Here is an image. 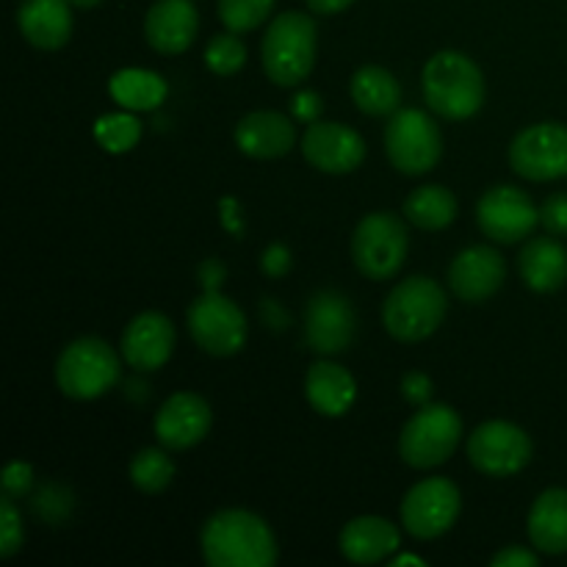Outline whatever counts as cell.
Instances as JSON below:
<instances>
[{
	"mask_svg": "<svg viewBox=\"0 0 567 567\" xmlns=\"http://www.w3.org/2000/svg\"><path fill=\"white\" fill-rule=\"evenodd\" d=\"M199 546L210 567H271L277 563V540L269 524L247 509H221L210 515Z\"/></svg>",
	"mask_w": 567,
	"mask_h": 567,
	"instance_id": "6da1fadb",
	"label": "cell"
},
{
	"mask_svg": "<svg viewBox=\"0 0 567 567\" xmlns=\"http://www.w3.org/2000/svg\"><path fill=\"white\" fill-rule=\"evenodd\" d=\"M424 100L443 120H468L485 103L482 70L457 50H441L432 55L421 75Z\"/></svg>",
	"mask_w": 567,
	"mask_h": 567,
	"instance_id": "7a4b0ae2",
	"label": "cell"
},
{
	"mask_svg": "<svg viewBox=\"0 0 567 567\" xmlns=\"http://www.w3.org/2000/svg\"><path fill=\"white\" fill-rule=\"evenodd\" d=\"M260 59L277 86H299L316 64V22L305 11L277 14L266 28Z\"/></svg>",
	"mask_w": 567,
	"mask_h": 567,
	"instance_id": "3957f363",
	"label": "cell"
},
{
	"mask_svg": "<svg viewBox=\"0 0 567 567\" xmlns=\"http://www.w3.org/2000/svg\"><path fill=\"white\" fill-rule=\"evenodd\" d=\"M446 319V293L432 277H408L385 299L382 321L396 341L430 338Z\"/></svg>",
	"mask_w": 567,
	"mask_h": 567,
	"instance_id": "277c9868",
	"label": "cell"
},
{
	"mask_svg": "<svg viewBox=\"0 0 567 567\" xmlns=\"http://www.w3.org/2000/svg\"><path fill=\"white\" fill-rule=\"evenodd\" d=\"M55 382L64 396L92 402L120 382V358L103 338H78L59 354Z\"/></svg>",
	"mask_w": 567,
	"mask_h": 567,
	"instance_id": "5b68a950",
	"label": "cell"
},
{
	"mask_svg": "<svg viewBox=\"0 0 567 567\" xmlns=\"http://www.w3.org/2000/svg\"><path fill=\"white\" fill-rule=\"evenodd\" d=\"M463 441V421L449 404H424L404 424L399 454L410 468H437L457 452Z\"/></svg>",
	"mask_w": 567,
	"mask_h": 567,
	"instance_id": "8992f818",
	"label": "cell"
},
{
	"mask_svg": "<svg viewBox=\"0 0 567 567\" xmlns=\"http://www.w3.org/2000/svg\"><path fill=\"white\" fill-rule=\"evenodd\" d=\"M408 258V227L391 210L369 214L352 236V260L369 280H391Z\"/></svg>",
	"mask_w": 567,
	"mask_h": 567,
	"instance_id": "52a82bcc",
	"label": "cell"
},
{
	"mask_svg": "<svg viewBox=\"0 0 567 567\" xmlns=\"http://www.w3.org/2000/svg\"><path fill=\"white\" fill-rule=\"evenodd\" d=\"M385 153L404 175H424L443 155V136L437 122L419 109H399L385 127Z\"/></svg>",
	"mask_w": 567,
	"mask_h": 567,
	"instance_id": "ba28073f",
	"label": "cell"
},
{
	"mask_svg": "<svg viewBox=\"0 0 567 567\" xmlns=\"http://www.w3.org/2000/svg\"><path fill=\"white\" fill-rule=\"evenodd\" d=\"M188 332L203 352L230 358L247 341V319L221 291H205L188 308Z\"/></svg>",
	"mask_w": 567,
	"mask_h": 567,
	"instance_id": "9c48e42d",
	"label": "cell"
},
{
	"mask_svg": "<svg viewBox=\"0 0 567 567\" xmlns=\"http://www.w3.org/2000/svg\"><path fill=\"white\" fill-rule=\"evenodd\" d=\"M460 509L463 498L457 485L443 476H432L408 491L402 502V524L415 540H435L457 524Z\"/></svg>",
	"mask_w": 567,
	"mask_h": 567,
	"instance_id": "30bf717a",
	"label": "cell"
},
{
	"mask_svg": "<svg viewBox=\"0 0 567 567\" xmlns=\"http://www.w3.org/2000/svg\"><path fill=\"white\" fill-rule=\"evenodd\" d=\"M532 437L509 421H487L468 437V460L485 476L520 474L532 463Z\"/></svg>",
	"mask_w": 567,
	"mask_h": 567,
	"instance_id": "8fae6325",
	"label": "cell"
},
{
	"mask_svg": "<svg viewBox=\"0 0 567 567\" xmlns=\"http://www.w3.org/2000/svg\"><path fill=\"white\" fill-rule=\"evenodd\" d=\"M509 164L535 183L567 177V127L563 122H540L520 131L509 147Z\"/></svg>",
	"mask_w": 567,
	"mask_h": 567,
	"instance_id": "7c38bea8",
	"label": "cell"
},
{
	"mask_svg": "<svg viewBox=\"0 0 567 567\" xmlns=\"http://www.w3.org/2000/svg\"><path fill=\"white\" fill-rule=\"evenodd\" d=\"M476 221L480 230L496 244H518L540 221V210L535 208L532 197L515 186H496L482 194L476 205Z\"/></svg>",
	"mask_w": 567,
	"mask_h": 567,
	"instance_id": "4fadbf2b",
	"label": "cell"
},
{
	"mask_svg": "<svg viewBox=\"0 0 567 567\" xmlns=\"http://www.w3.org/2000/svg\"><path fill=\"white\" fill-rule=\"evenodd\" d=\"M354 338V310L341 291H319L305 308V343L316 354L347 352Z\"/></svg>",
	"mask_w": 567,
	"mask_h": 567,
	"instance_id": "5bb4252c",
	"label": "cell"
},
{
	"mask_svg": "<svg viewBox=\"0 0 567 567\" xmlns=\"http://www.w3.org/2000/svg\"><path fill=\"white\" fill-rule=\"evenodd\" d=\"M302 155L310 166L327 175H349L365 158V142L358 131L341 122H313L302 136Z\"/></svg>",
	"mask_w": 567,
	"mask_h": 567,
	"instance_id": "9a60e30c",
	"label": "cell"
},
{
	"mask_svg": "<svg viewBox=\"0 0 567 567\" xmlns=\"http://www.w3.org/2000/svg\"><path fill=\"white\" fill-rule=\"evenodd\" d=\"M210 424H214V415H210L208 402L199 393L181 391L172 393L161 404L158 415H155V437L169 452H186L205 441Z\"/></svg>",
	"mask_w": 567,
	"mask_h": 567,
	"instance_id": "2e32d148",
	"label": "cell"
},
{
	"mask_svg": "<svg viewBox=\"0 0 567 567\" xmlns=\"http://www.w3.org/2000/svg\"><path fill=\"white\" fill-rule=\"evenodd\" d=\"M504 277H507V264H504L502 252L487 244H476V247L463 249L452 260L449 286L463 302L480 305L487 302L504 286Z\"/></svg>",
	"mask_w": 567,
	"mask_h": 567,
	"instance_id": "e0dca14e",
	"label": "cell"
},
{
	"mask_svg": "<svg viewBox=\"0 0 567 567\" xmlns=\"http://www.w3.org/2000/svg\"><path fill=\"white\" fill-rule=\"evenodd\" d=\"M175 349V324L158 310L131 319L122 332V358L136 371H158Z\"/></svg>",
	"mask_w": 567,
	"mask_h": 567,
	"instance_id": "ac0fdd59",
	"label": "cell"
},
{
	"mask_svg": "<svg viewBox=\"0 0 567 567\" xmlns=\"http://www.w3.org/2000/svg\"><path fill=\"white\" fill-rule=\"evenodd\" d=\"M199 31V14L192 0H158L150 6L144 37L150 48L164 55L186 53Z\"/></svg>",
	"mask_w": 567,
	"mask_h": 567,
	"instance_id": "d6986e66",
	"label": "cell"
},
{
	"mask_svg": "<svg viewBox=\"0 0 567 567\" xmlns=\"http://www.w3.org/2000/svg\"><path fill=\"white\" fill-rule=\"evenodd\" d=\"M236 144L249 158H282L297 144V127L277 111H252L236 125Z\"/></svg>",
	"mask_w": 567,
	"mask_h": 567,
	"instance_id": "ffe728a7",
	"label": "cell"
},
{
	"mask_svg": "<svg viewBox=\"0 0 567 567\" xmlns=\"http://www.w3.org/2000/svg\"><path fill=\"white\" fill-rule=\"evenodd\" d=\"M402 537L388 518L377 515H360L349 520L341 532V554L354 565L385 563L391 554L399 551Z\"/></svg>",
	"mask_w": 567,
	"mask_h": 567,
	"instance_id": "44dd1931",
	"label": "cell"
},
{
	"mask_svg": "<svg viewBox=\"0 0 567 567\" xmlns=\"http://www.w3.org/2000/svg\"><path fill=\"white\" fill-rule=\"evenodd\" d=\"M70 0H22L17 25L22 37L39 50H59L72 37Z\"/></svg>",
	"mask_w": 567,
	"mask_h": 567,
	"instance_id": "7402d4cb",
	"label": "cell"
},
{
	"mask_svg": "<svg viewBox=\"0 0 567 567\" xmlns=\"http://www.w3.org/2000/svg\"><path fill=\"white\" fill-rule=\"evenodd\" d=\"M305 396L316 413L338 419V415L349 413V408L354 404L358 382L343 365L321 360V363L310 365L308 377H305Z\"/></svg>",
	"mask_w": 567,
	"mask_h": 567,
	"instance_id": "603a6c76",
	"label": "cell"
},
{
	"mask_svg": "<svg viewBox=\"0 0 567 567\" xmlns=\"http://www.w3.org/2000/svg\"><path fill=\"white\" fill-rule=\"evenodd\" d=\"M520 277L526 288L537 293H551L565 286L567 280V249L557 241V236L532 238L518 258Z\"/></svg>",
	"mask_w": 567,
	"mask_h": 567,
	"instance_id": "cb8c5ba5",
	"label": "cell"
},
{
	"mask_svg": "<svg viewBox=\"0 0 567 567\" xmlns=\"http://www.w3.org/2000/svg\"><path fill=\"white\" fill-rule=\"evenodd\" d=\"M532 546L548 557H559L567 554V491L565 487H551V491L540 493L537 502L532 504L529 524Z\"/></svg>",
	"mask_w": 567,
	"mask_h": 567,
	"instance_id": "d4e9b609",
	"label": "cell"
},
{
	"mask_svg": "<svg viewBox=\"0 0 567 567\" xmlns=\"http://www.w3.org/2000/svg\"><path fill=\"white\" fill-rule=\"evenodd\" d=\"M352 100L363 114L391 116L402 103V86L385 66H360L352 78Z\"/></svg>",
	"mask_w": 567,
	"mask_h": 567,
	"instance_id": "484cf974",
	"label": "cell"
},
{
	"mask_svg": "<svg viewBox=\"0 0 567 567\" xmlns=\"http://www.w3.org/2000/svg\"><path fill=\"white\" fill-rule=\"evenodd\" d=\"M109 92L122 109L127 111H153L166 100V81L158 72L138 70V66H127L111 75Z\"/></svg>",
	"mask_w": 567,
	"mask_h": 567,
	"instance_id": "4316f807",
	"label": "cell"
},
{
	"mask_svg": "<svg viewBox=\"0 0 567 567\" xmlns=\"http://www.w3.org/2000/svg\"><path fill=\"white\" fill-rule=\"evenodd\" d=\"M404 216L421 230H443L457 219V197L443 186H421L404 199Z\"/></svg>",
	"mask_w": 567,
	"mask_h": 567,
	"instance_id": "83f0119b",
	"label": "cell"
},
{
	"mask_svg": "<svg viewBox=\"0 0 567 567\" xmlns=\"http://www.w3.org/2000/svg\"><path fill=\"white\" fill-rule=\"evenodd\" d=\"M127 474H131V482L142 493H161L175 480V463H172L164 449H142L131 460Z\"/></svg>",
	"mask_w": 567,
	"mask_h": 567,
	"instance_id": "f1b7e54d",
	"label": "cell"
},
{
	"mask_svg": "<svg viewBox=\"0 0 567 567\" xmlns=\"http://www.w3.org/2000/svg\"><path fill=\"white\" fill-rule=\"evenodd\" d=\"M94 138H97V144L105 153L122 155L138 144L142 122L133 114H127V109L120 111V114H103L94 122Z\"/></svg>",
	"mask_w": 567,
	"mask_h": 567,
	"instance_id": "f546056e",
	"label": "cell"
},
{
	"mask_svg": "<svg viewBox=\"0 0 567 567\" xmlns=\"http://www.w3.org/2000/svg\"><path fill=\"white\" fill-rule=\"evenodd\" d=\"M275 0H219V20L227 31L249 33L269 20Z\"/></svg>",
	"mask_w": 567,
	"mask_h": 567,
	"instance_id": "4dcf8cb0",
	"label": "cell"
},
{
	"mask_svg": "<svg viewBox=\"0 0 567 567\" xmlns=\"http://www.w3.org/2000/svg\"><path fill=\"white\" fill-rule=\"evenodd\" d=\"M205 64H208V70L214 72V75H236V72L247 64V48H244V42L238 39V33L227 31L210 39L208 48H205Z\"/></svg>",
	"mask_w": 567,
	"mask_h": 567,
	"instance_id": "1f68e13d",
	"label": "cell"
},
{
	"mask_svg": "<svg viewBox=\"0 0 567 567\" xmlns=\"http://www.w3.org/2000/svg\"><path fill=\"white\" fill-rule=\"evenodd\" d=\"M22 537L25 532H22L20 509L14 507V498L3 496L0 498V557H14L22 548Z\"/></svg>",
	"mask_w": 567,
	"mask_h": 567,
	"instance_id": "d6a6232c",
	"label": "cell"
},
{
	"mask_svg": "<svg viewBox=\"0 0 567 567\" xmlns=\"http://www.w3.org/2000/svg\"><path fill=\"white\" fill-rule=\"evenodd\" d=\"M540 225L548 236H567V194H551L540 208Z\"/></svg>",
	"mask_w": 567,
	"mask_h": 567,
	"instance_id": "836d02e7",
	"label": "cell"
},
{
	"mask_svg": "<svg viewBox=\"0 0 567 567\" xmlns=\"http://www.w3.org/2000/svg\"><path fill=\"white\" fill-rule=\"evenodd\" d=\"M33 487V468L22 460H14V463L6 465L3 471V496L22 498L28 496Z\"/></svg>",
	"mask_w": 567,
	"mask_h": 567,
	"instance_id": "e575fe53",
	"label": "cell"
},
{
	"mask_svg": "<svg viewBox=\"0 0 567 567\" xmlns=\"http://www.w3.org/2000/svg\"><path fill=\"white\" fill-rule=\"evenodd\" d=\"M432 391H435V388H432V380L424 374V371H410V374H404L402 396L408 399L410 404L424 408V404H430Z\"/></svg>",
	"mask_w": 567,
	"mask_h": 567,
	"instance_id": "d590c367",
	"label": "cell"
},
{
	"mask_svg": "<svg viewBox=\"0 0 567 567\" xmlns=\"http://www.w3.org/2000/svg\"><path fill=\"white\" fill-rule=\"evenodd\" d=\"M260 271H264L266 277H271V280L288 275V271H291V249L282 247V244L266 247L264 255H260Z\"/></svg>",
	"mask_w": 567,
	"mask_h": 567,
	"instance_id": "8d00e7d4",
	"label": "cell"
},
{
	"mask_svg": "<svg viewBox=\"0 0 567 567\" xmlns=\"http://www.w3.org/2000/svg\"><path fill=\"white\" fill-rule=\"evenodd\" d=\"M321 109H324V103H321V94L310 92V89H305V92H299L297 97L291 100L293 120L305 122V125H313V122H319Z\"/></svg>",
	"mask_w": 567,
	"mask_h": 567,
	"instance_id": "74e56055",
	"label": "cell"
},
{
	"mask_svg": "<svg viewBox=\"0 0 567 567\" xmlns=\"http://www.w3.org/2000/svg\"><path fill=\"white\" fill-rule=\"evenodd\" d=\"M537 554H532L524 546H509L493 557V567H537Z\"/></svg>",
	"mask_w": 567,
	"mask_h": 567,
	"instance_id": "f35d334b",
	"label": "cell"
},
{
	"mask_svg": "<svg viewBox=\"0 0 567 567\" xmlns=\"http://www.w3.org/2000/svg\"><path fill=\"white\" fill-rule=\"evenodd\" d=\"M197 275H199V282H203L205 291H219L221 282H225V277H227V269L221 260L208 258L203 266H199Z\"/></svg>",
	"mask_w": 567,
	"mask_h": 567,
	"instance_id": "ab89813d",
	"label": "cell"
},
{
	"mask_svg": "<svg viewBox=\"0 0 567 567\" xmlns=\"http://www.w3.org/2000/svg\"><path fill=\"white\" fill-rule=\"evenodd\" d=\"M219 210H221V225L227 227V230L233 233V236H238V233L244 230V219L238 216V203L236 199H221L219 203Z\"/></svg>",
	"mask_w": 567,
	"mask_h": 567,
	"instance_id": "60d3db41",
	"label": "cell"
},
{
	"mask_svg": "<svg viewBox=\"0 0 567 567\" xmlns=\"http://www.w3.org/2000/svg\"><path fill=\"white\" fill-rule=\"evenodd\" d=\"M260 316H264L266 324H271L275 330H282V327L288 324V313H282L277 299H264V302H260Z\"/></svg>",
	"mask_w": 567,
	"mask_h": 567,
	"instance_id": "b9f144b4",
	"label": "cell"
},
{
	"mask_svg": "<svg viewBox=\"0 0 567 567\" xmlns=\"http://www.w3.org/2000/svg\"><path fill=\"white\" fill-rule=\"evenodd\" d=\"M352 3L354 0H308L310 11H313V14H324V17L341 14V11H347Z\"/></svg>",
	"mask_w": 567,
	"mask_h": 567,
	"instance_id": "7bdbcfd3",
	"label": "cell"
},
{
	"mask_svg": "<svg viewBox=\"0 0 567 567\" xmlns=\"http://www.w3.org/2000/svg\"><path fill=\"white\" fill-rule=\"evenodd\" d=\"M399 565H424V559H421V557H399V559H393V567H399Z\"/></svg>",
	"mask_w": 567,
	"mask_h": 567,
	"instance_id": "ee69618b",
	"label": "cell"
},
{
	"mask_svg": "<svg viewBox=\"0 0 567 567\" xmlns=\"http://www.w3.org/2000/svg\"><path fill=\"white\" fill-rule=\"evenodd\" d=\"M72 6H78V9H94V6H100L103 0H70Z\"/></svg>",
	"mask_w": 567,
	"mask_h": 567,
	"instance_id": "f6af8a7d",
	"label": "cell"
}]
</instances>
